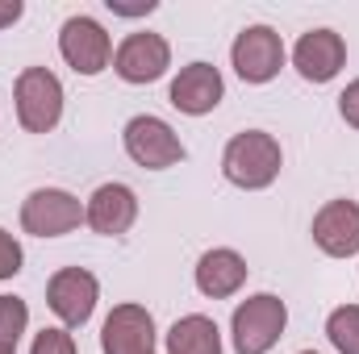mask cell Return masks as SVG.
<instances>
[{"label":"cell","instance_id":"8fae6325","mask_svg":"<svg viewBox=\"0 0 359 354\" xmlns=\"http://www.w3.org/2000/svg\"><path fill=\"white\" fill-rule=\"evenodd\" d=\"M292 67L305 84H330L347 67V42L334 29H305L292 46Z\"/></svg>","mask_w":359,"mask_h":354},{"label":"cell","instance_id":"cb8c5ba5","mask_svg":"<svg viewBox=\"0 0 359 354\" xmlns=\"http://www.w3.org/2000/svg\"><path fill=\"white\" fill-rule=\"evenodd\" d=\"M0 354H17V351H13V346H0Z\"/></svg>","mask_w":359,"mask_h":354},{"label":"cell","instance_id":"7c38bea8","mask_svg":"<svg viewBox=\"0 0 359 354\" xmlns=\"http://www.w3.org/2000/svg\"><path fill=\"white\" fill-rule=\"evenodd\" d=\"M313 246L326 255V259H355L359 255V204L339 196V200H326L318 213H313Z\"/></svg>","mask_w":359,"mask_h":354},{"label":"cell","instance_id":"44dd1931","mask_svg":"<svg viewBox=\"0 0 359 354\" xmlns=\"http://www.w3.org/2000/svg\"><path fill=\"white\" fill-rule=\"evenodd\" d=\"M104 8L113 17H151L159 8V0H104Z\"/></svg>","mask_w":359,"mask_h":354},{"label":"cell","instance_id":"9a60e30c","mask_svg":"<svg viewBox=\"0 0 359 354\" xmlns=\"http://www.w3.org/2000/svg\"><path fill=\"white\" fill-rule=\"evenodd\" d=\"M247 275H251L247 259H243L238 250H230V246L205 250V255L196 259V267H192L196 292L209 296V300H230V296H238V292L247 288Z\"/></svg>","mask_w":359,"mask_h":354},{"label":"cell","instance_id":"5b68a950","mask_svg":"<svg viewBox=\"0 0 359 354\" xmlns=\"http://www.w3.org/2000/svg\"><path fill=\"white\" fill-rule=\"evenodd\" d=\"M288 63V50H284V38L271 29V25H247L238 29L234 46H230V67L243 84L259 88V84H271Z\"/></svg>","mask_w":359,"mask_h":354},{"label":"cell","instance_id":"ffe728a7","mask_svg":"<svg viewBox=\"0 0 359 354\" xmlns=\"http://www.w3.org/2000/svg\"><path fill=\"white\" fill-rule=\"evenodd\" d=\"M21 267H25V250H21V242H17L8 229H0V283L13 279V275H21Z\"/></svg>","mask_w":359,"mask_h":354},{"label":"cell","instance_id":"30bf717a","mask_svg":"<svg viewBox=\"0 0 359 354\" xmlns=\"http://www.w3.org/2000/svg\"><path fill=\"white\" fill-rule=\"evenodd\" d=\"M134 221H138V192L130 183L109 179L84 200V225L100 238H126Z\"/></svg>","mask_w":359,"mask_h":354},{"label":"cell","instance_id":"ba28073f","mask_svg":"<svg viewBox=\"0 0 359 354\" xmlns=\"http://www.w3.org/2000/svg\"><path fill=\"white\" fill-rule=\"evenodd\" d=\"M59 55L63 63L76 71V76H100L104 67H113V34L88 17V13H76L59 25Z\"/></svg>","mask_w":359,"mask_h":354},{"label":"cell","instance_id":"e0dca14e","mask_svg":"<svg viewBox=\"0 0 359 354\" xmlns=\"http://www.w3.org/2000/svg\"><path fill=\"white\" fill-rule=\"evenodd\" d=\"M326 338L339 354H359V304H339L326 317Z\"/></svg>","mask_w":359,"mask_h":354},{"label":"cell","instance_id":"d4e9b609","mask_svg":"<svg viewBox=\"0 0 359 354\" xmlns=\"http://www.w3.org/2000/svg\"><path fill=\"white\" fill-rule=\"evenodd\" d=\"M297 354H318V351H297Z\"/></svg>","mask_w":359,"mask_h":354},{"label":"cell","instance_id":"7402d4cb","mask_svg":"<svg viewBox=\"0 0 359 354\" xmlns=\"http://www.w3.org/2000/svg\"><path fill=\"white\" fill-rule=\"evenodd\" d=\"M339 117H343L351 129H359V80H351L347 88L339 92Z\"/></svg>","mask_w":359,"mask_h":354},{"label":"cell","instance_id":"ac0fdd59","mask_svg":"<svg viewBox=\"0 0 359 354\" xmlns=\"http://www.w3.org/2000/svg\"><path fill=\"white\" fill-rule=\"evenodd\" d=\"M25 330H29V304L21 296H4L0 292V346L17 351V342L25 338Z\"/></svg>","mask_w":359,"mask_h":354},{"label":"cell","instance_id":"52a82bcc","mask_svg":"<svg viewBox=\"0 0 359 354\" xmlns=\"http://www.w3.org/2000/svg\"><path fill=\"white\" fill-rule=\"evenodd\" d=\"M84 225V200L67 187H34L21 200V229L29 238H63Z\"/></svg>","mask_w":359,"mask_h":354},{"label":"cell","instance_id":"7a4b0ae2","mask_svg":"<svg viewBox=\"0 0 359 354\" xmlns=\"http://www.w3.org/2000/svg\"><path fill=\"white\" fill-rule=\"evenodd\" d=\"M288 330V304L276 292H255L234 304L230 317V346L234 354H268Z\"/></svg>","mask_w":359,"mask_h":354},{"label":"cell","instance_id":"6da1fadb","mask_svg":"<svg viewBox=\"0 0 359 354\" xmlns=\"http://www.w3.org/2000/svg\"><path fill=\"white\" fill-rule=\"evenodd\" d=\"M284 171V150L268 129H243L222 150V176L243 192H264Z\"/></svg>","mask_w":359,"mask_h":354},{"label":"cell","instance_id":"d6986e66","mask_svg":"<svg viewBox=\"0 0 359 354\" xmlns=\"http://www.w3.org/2000/svg\"><path fill=\"white\" fill-rule=\"evenodd\" d=\"M29 354H80V351H76V334H72V330H63V325H46L42 334H34Z\"/></svg>","mask_w":359,"mask_h":354},{"label":"cell","instance_id":"277c9868","mask_svg":"<svg viewBox=\"0 0 359 354\" xmlns=\"http://www.w3.org/2000/svg\"><path fill=\"white\" fill-rule=\"evenodd\" d=\"M121 146H126L130 163H138V167H147V171H168V167H176V163L188 159L180 134L163 121V117H155V113L130 117L126 129H121Z\"/></svg>","mask_w":359,"mask_h":354},{"label":"cell","instance_id":"2e32d148","mask_svg":"<svg viewBox=\"0 0 359 354\" xmlns=\"http://www.w3.org/2000/svg\"><path fill=\"white\" fill-rule=\"evenodd\" d=\"M163 354H222V330L205 313H188L168 330Z\"/></svg>","mask_w":359,"mask_h":354},{"label":"cell","instance_id":"3957f363","mask_svg":"<svg viewBox=\"0 0 359 354\" xmlns=\"http://www.w3.org/2000/svg\"><path fill=\"white\" fill-rule=\"evenodd\" d=\"M63 84L50 67H25L13 84V108L25 134H55L63 121Z\"/></svg>","mask_w":359,"mask_h":354},{"label":"cell","instance_id":"8992f818","mask_svg":"<svg viewBox=\"0 0 359 354\" xmlns=\"http://www.w3.org/2000/svg\"><path fill=\"white\" fill-rule=\"evenodd\" d=\"M113 71L121 84H134V88H147L155 80H163L172 71V42L155 29H138V34H126L117 46H113Z\"/></svg>","mask_w":359,"mask_h":354},{"label":"cell","instance_id":"603a6c76","mask_svg":"<svg viewBox=\"0 0 359 354\" xmlns=\"http://www.w3.org/2000/svg\"><path fill=\"white\" fill-rule=\"evenodd\" d=\"M21 17H25V4H21V0H0V29L17 25Z\"/></svg>","mask_w":359,"mask_h":354},{"label":"cell","instance_id":"4fadbf2b","mask_svg":"<svg viewBox=\"0 0 359 354\" xmlns=\"http://www.w3.org/2000/svg\"><path fill=\"white\" fill-rule=\"evenodd\" d=\"M168 100H172V108L184 113V117H205V113H213L226 100V80H222V71L213 63H201L196 59V63L180 67L176 76H172Z\"/></svg>","mask_w":359,"mask_h":354},{"label":"cell","instance_id":"9c48e42d","mask_svg":"<svg viewBox=\"0 0 359 354\" xmlns=\"http://www.w3.org/2000/svg\"><path fill=\"white\" fill-rule=\"evenodd\" d=\"M100 300V279L88 267H59L46 279V304L63 330H84Z\"/></svg>","mask_w":359,"mask_h":354},{"label":"cell","instance_id":"5bb4252c","mask_svg":"<svg viewBox=\"0 0 359 354\" xmlns=\"http://www.w3.org/2000/svg\"><path fill=\"white\" fill-rule=\"evenodd\" d=\"M155 317L142 304H113V313L100 325V351L104 354H155Z\"/></svg>","mask_w":359,"mask_h":354}]
</instances>
